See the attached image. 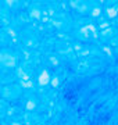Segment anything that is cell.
I'll return each mask as SVG.
<instances>
[]
</instances>
